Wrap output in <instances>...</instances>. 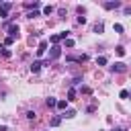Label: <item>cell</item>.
I'll list each match as a JSON object with an SVG mask.
<instances>
[{
    "label": "cell",
    "instance_id": "obj_17",
    "mask_svg": "<svg viewBox=\"0 0 131 131\" xmlns=\"http://www.w3.org/2000/svg\"><path fill=\"white\" fill-rule=\"evenodd\" d=\"M27 16H29V18H33V16H39V12H37V10H33V12H29Z\"/></svg>",
    "mask_w": 131,
    "mask_h": 131
},
{
    "label": "cell",
    "instance_id": "obj_1",
    "mask_svg": "<svg viewBox=\"0 0 131 131\" xmlns=\"http://www.w3.org/2000/svg\"><path fill=\"white\" fill-rule=\"evenodd\" d=\"M59 55H61V47H59V45H53L51 51H49V59H47V61H53V59H57Z\"/></svg>",
    "mask_w": 131,
    "mask_h": 131
},
{
    "label": "cell",
    "instance_id": "obj_14",
    "mask_svg": "<svg viewBox=\"0 0 131 131\" xmlns=\"http://www.w3.org/2000/svg\"><path fill=\"white\" fill-rule=\"evenodd\" d=\"M55 104H57V100H55V98H51V96H49V98H47V106H55Z\"/></svg>",
    "mask_w": 131,
    "mask_h": 131
},
{
    "label": "cell",
    "instance_id": "obj_18",
    "mask_svg": "<svg viewBox=\"0 0 131 131\" xmlns=\"http://www.w3.org/2000/svg\"><path fill=\"white\" fill-rule=\"evenodd\" d=\"M115 31L117 33H123V25H115Z\"/></svg>",
    "mask_w": 131,
    "mask_h": 131
},
{
    "label": "cell",
    "instance_id": "obj_6",
    "mask_svg": "<svg viewBox=\"0 0 131 131\" xmlns=\"http://www.w3.org/2000/svg\"><path fill=\"white\" fill-rule=\"evenodd\" d=\"M45 49H47V41H41V43H39V49H37V55H43Z\"/></svg>",
    "mask_w": 131,
    "mask_h": 131
},
{
    "label": "cell",
    "instance_id": "obj_10",
    "mask_svg": "<svg viewBox=\"0 0 131 131\" xmlns=\"http://www.w3.org/2000/svg\"><path fill=\"white\" fill-rule=\"evenodd\" d=\"M96 63H98V66H104V63H106V57H104V55L96 57Z\"/></svg>",
    "mask_w": 131,
    "mask_h": 131
},
{
    "label": "cell",
    "instance_id": "obj_21",
    "mask_svg": "<svg viewBox=\"0 0 131 131\" xmlns=\"http://www.w3.org/2000/svg\"><path fill=\"white\" fill-rule=\"evenodd\" d=\"M119 96H121V98H127V96H129V92H127V90H121V94H119Z\"/></svg>",
    "mask_w": 131,
    "mask_h": 131
},
{
    "label": "cell",
    "instance_id": "obj_9",
    "mask_svg": "<svg viewBox=\"0 0 131 131\" xmlns=\"http://www.w3.org/2000/svg\"><path fill=\"white\" fill-rule=\"evenodd\" d=\"M49 43L57 45V43H59V35H51V37H49Z\"/></svg>",
    "mask_w": 131,
    "mask_h": 131
},
{
    "label": "cell",
    "instance_id": "obj_19",
    "mask_svg": "<svg viewBox=\"0 0 131 131\" xmlns=\"http://www.w3.org/2000/svg\"><path fill=\"white\" fill-rule=\"evenodd\" d=\"M12 41H14L12 37H6V39H4V43H6V45H12Z\"/></svg>",
    "mask_w": 131,
    "mask_h": 131
},
{
    "label": "cell",
    "instance_id": "obj_12",
    "mask_svg": "<svg viewBox=\"0 0 131 131\" xmlns=\"http://www.w3.org/2000/svg\"><path fill=\"white\" fill-rule=\"evenodd\" d=\"M59 123H61V119H59V117H53V119H51V127H57Z\"/></svg>",
    "mask_w": 131,
    "mask_h": 131
},
{
    "label": "cell",
    "instance_id": "obj_22",
    "mask_svg": "<svg viewBox=\"0 0 131 131\" xmlns=\"http://www.w3.org/2000/svg\"><path fill=\"white\" fill-rule=\"evenodd\" d=\"M2 49H4V47H2V45H0V51H2Z\"/></svg>",
    "mask_w": 131,
    "mask_h": 131
},
{
    "label": "cell",
    "instance_id": "obj_15",
    "mask_svg": "<svg viewBox=\"0 0 131 131\" xmlns=\"http://www.w3.org/2000/svg\"><path fill=\"white\" fill-rule=\"evenodd\" d=\"M43 12H45V14H51V12H53V6H45Z\"/></svg>",
    "mask_w": 131,
    "mask_h": 131
},
{
    "label": "cell",
    "instance_id": "obj_5",
    "mask_svg": "<svg viewBox=\"0 0 131 131\" xmlns=\"http://www.w3.org/2000/svg\"><path fill=\"white\" fill-rule=\"evenodd\" d=\"M119 6H121V2H117V0H115V2H104V8H108V10L119 8Z\"/></svg>",
    "mask_w": 131,
    "mask_h": 131
},
{
    "label": "cell",
    "instance_id": "obj_13",
    "mask_svg": "<svg viewBox=\"0 0 131 131\" xmlns=\"http://www.w3.org/2000/svg\"><path fill=\"white\" fill-rule=\"evenodd\" d=\"M68 100H76V90H74V88L70 90V94H68Z\"/></svg>",
    "mask_w": 131,
    "mask_h": 131
},
{
    "label": "cell",
    "instance_id": "obj_2",
    "mask_svg": "<svg viewBox=\"0 0 131 131\" xmlns=\"http://www.w3.org/2000/svg\"><path fill=\"white\" fill-rule=\"evenodd\" d=\"M10 8H12V4H10V2H0V16H2V18H6Z\"/></svg>",
    "mask_w": 131,
    "mask_h": 131
},
{
    "label": "cell",
    "instance_id": "obj_20",
    "mask_svg": "<svg viewBox=\"0 0 131 131\" xmlns=\"http://www.w3.org/2000/svg\"><path fill=\"white\" fill-rule=\"evenodd\" d=\"M66 47H74V41L72 39H66Z\"/></svg>",
    "mask_w": 131,
    "mask_h": 131
},
{
    "label": "cell",
    "instance_id": "obj_7",
    "mask_svg": "<svg viewBox=\"0 0 131 131\" xmlns=\"http://www.w3.org/2000/svg\"><path fill=\"white\" fill-rule=\"evenodd\" d=\"M39 70H41V61H33V63H31V72H35V74H37Z\"/></svg>",
    "mask_w": 131,
    "mask_h": 131
},
{
    "label": "cell",
    "instance_id": "obj_16",
    "mask_svg": "<svg viewBox=\"0 0 131 131\" xmlns=\"http://www.w3.org/2000/svg\"><path fill=\"white\" fill-rule=\"evenodd\" d=\"M117 55H125V49H123V47H121V45H119V47H117Z\"/></svg>",
    "mask_w": 131,
    "mask_h": 131
},
{
    "label": "cell",
    "instance_id": "obj_11",
    "mask_svg": "<svg viewBox=\"0 0 131 131\" xmlns=\"http://www.w3.org/2000/svg\"><path fill=\"white\" fill-rule=\"evenodd\" d=\"M55 106H57V108H63V111H66L68 102H66V100H57V104H55Z\"/></svg>",
    "mask_w": 131,
    "mask_h": 131
},
{
    "label": "cell",
    "instance_id": "obj_23",
    "mask_svg": "<svg viewBox=\"0 0 131 131\" xmlns=\"http://www.w3.org/2000/svg\"><path fill=\"white\" fill-rule=\"evenodd\" d=\"M115 131H123V129H115Z\"/></svg>",
    "mask_w": 131,
    "mask_h": 131
},
{
    "label": "cell",
    "instance_id": "obj_8",
    "mask_svg": "<svg viewBox=\"0 0 131 131\" xmlns=\"http://www.w3.org/2000/svg\"><path fill=\"white\" fill-rule=\"evenodd\" d=\"M102 29H104L102 23H96V25H94V33H102Z\"/></svg>",
    "mask_w": 131,
    "mask_h": 131
},
{
    "label": "cell",
    "instance_id": "obj_4",
    "mask_svg": "<svg viewBox=\"0 0 131 131\" xmlns=\"http://www.w3.org/2000/svg\"><path fill=\"white\" fill-rule=\"evenodd\" d=\"M8 33H10L8 37H12V39H14V37L18 35V25H10V27H8Z\"/></svg>",
    "mask_w": 131,
    "mask_h": 131
},
{
    "label": "cell",
    "instance_id": "obj_3",
    "mask_svg": "<svg viewBox=\"0 0 131 131\" xmlns=\"http://www.w3.org/2000/svg\"><path fill=\"white\" fill-rule=\"evenodd\" d=\"M111 70H113V72H125V70H127V66H125L123 61H117V63H113V66H111Z\"/></svg>",
    "mask_w": 131,
    "mask_h": 131
}]
</instances>
